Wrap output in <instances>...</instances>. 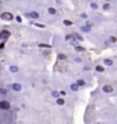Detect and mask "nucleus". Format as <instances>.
<instances>
[{
    "label": "nucleus",
    "mask_w": 117,
    "mask_h": 124,
    "mask_svg": "<svg viewBox=\"0 0 117 124\" xmlns=\"http://www.w3.org/2000/svg\"><path fill=\"white\" fill-rule=\"evenodd\" d=\"M94 70H95V72H105V66L103 64H97Z\"/></svg>",
    "instance_id": "nucleus-9"
},
{
    "label": "nucleus",
    "mask_w": 117,
    "mask_h": 124,
    "mask_svg": "<svg viewBox=\"0 0 117 124\" xmlns=\"http://www.w3.org/2000/svg\"><path fill=\"white\" fill-rule=\"evenodd\" d=\"M46 124H52V123H46Z\"/></svg>",
    "instance_id": "nucleus-34"
},
{
    "label": "nucleus",
    "mask_w": 117,
    "mask_h": 124,
    "mask_svg": "<svg viewBox=\"0 0 117 124\" xmlns=\"http://www.w3.org/2000/svg\"><path fill=\"white\" fill-rule=\"evenodd\" d=\"M25 16H27V18L33 19V21H38V19H41V15L40 12L34 11V10H31L30 12H27V14H25Z\"/></svg>",
    "instance_id": "nucleus-2"
},
{
    "label": "nucleus",
    "mask_w": 117,
    "mask_h": 124,
    "mask_svg": "<svg viewBox=\"0 0 117 124\" xmlns=\"http://www.w3.org/2000/svg\"><path fill=\"white\" fill-rule=\"evenodd\" d=\"M46 11H48V14H49V15H56V14H57V10H56V7H48Z\"/></svg>",
    "instance_id": "nucleus-12"
},
{
    "label": "nucleus",
    "mask_w": 117,
    "mask_h": 124,
    "mask_svg": "<svg viewBox=\"0 0 117 124\" xmlns=\"http://www.w3.org/2000/svg\"><path fill=\"white\" fill-rule=\"evenodd\" d=\"M0 18L3 19V21H7V22H12V21H15V15L6 11V12H1L0 14Z\"/></svg>",
    "instance_id": "nucleus-1"
},
{
    "label": "nucleus",
    "mask_w": 117,
    "mask_h": 124,
    "mask_svg": "<svg viewBox=\"0 0 117 124\" xmlns=\"http://www.w3.org/2000/svg\"><path fill=\"white\" fill-rule=\"evenodd\" d=\"M11 90L15 91V93H19V91H22V85L21 83H16V82H14V83H11Z\"/></svg>",
    "instance_id": "nucleus-7"
},
{
    "label": "nucleus",
    "mask_w": 117,
    "mask_h": 124,
    "mask_svg": "<svg viewBox=\"0 0 117 124\" xmlns=\"http://www.w3.org/2000/svg\"><path fill=\"white\" fill-rule=\"evenodd\" d=\"M117 42V37L116 36H109L108 37V44H116Z\"/></svg>",
    "instance_id": "nucleus-13"
},
{
    "label": "nucleus",
    "mask_w": 117,
    "mask_h": 124,
    "mask_svg": "<svg viewBox=\"0 0 117 124\" xmlns=\"http://www.w3.org/2000/svg\"><path fill=\"white\" fill-rule=\"evenodd\" d=\"M75 83L78 85V86H79V87H84V86H86V85H87V82H86V80L84 79H78V80H75Z\"/></svg>",
    "instance_id": "nucleus-11"
},
{
    "label": "nucleus",
    "mask_w": 117,
    "mask_h": 124,
    "mask_svg": "<svg viewBox=\"0 0 117 124\" xmlns=\"http://www.w3.org/2000/svg\"><path fill=\"white\" fill-rule=\"evenodd\" d=\"M56 105H58V106H63V105H66V100L63 98V97H60V98H57V100H56Z\"/></svg>",
    "instance_id": "nucleus-14"
},
{
    "label": "nucleus",
    "mask_w": 117,
    "mask_h": 124,
    "mask_svg": "<svg viewBox=\"0 0 117 124\" xmlns=\"http://www.w3.org/2000/svg\"><path fill=\"white\" fill-rule=\"evenodd\" d=\"M22 16H21V15H16V16H15V21H16V22H18V23H21V22H22Z\"/></svg>",
    "instance_id": "nucleus-25"
},
{
    "label": "nucleus",
    "mask_w": 117,
    "mask_h": 124,
    "mask_svg": "<svg viewBox=\"0 0 117 124\" xmlns=\"http://www.w3.org/2000/svg\"><path fill=\"white\" fill-rule=\"evenodd\" d=\"M67 56L66 55H63V53H58V60H66Z\"/></svg>",
    "instance_id": "nucleus-27"
},
{
    "label": "nucleus",
    "mask_w": 117,
    "mask_h": 124,
    "mask_svg": "<svg viewBox=\"0 0 117 124\" xmlns=\"http://www.w3.org/2000/svg\"><path fill=\"white\" fill-rule=\"evenodd\" d=\"M72 36H73V38H75V40H76L78 42H79V41H83V36H82V34H79V33H73Z\"/></svg>",
    "instance_id": "nucleus-17"
},
{
    "label": "nucleus",
    "mask_w": 117,
    "mask_h": 124,
    "mask_svg": "<svg viewBox=\"0 0 117 124\" xmlns=\"http://www.w3.org/2000/svg\"><path fill=\"white\" fill-rule=\"evenodd\" d=\"M51 95L52 97H53V98H60V91L58 90H52V93H51Z\"/></svg>",
    "instance_id": "nucleus-16"
},
{
    "label": "nucleus",
    "mask_w": 117,
    "mask_h": 124,
    "mask_svg": "<svg viewBox=\"0 0 117 124\" xmlns=\"http://www.w3.org/2000/svg\"><path fill=\"white\" fill-rule=\"evenodd\" d=\"M91 27H93V23L91 22H87L86 25H82L80 27H79V30H80V33H90L91 31Z\"/></svg>",
    "instance_id": "nucleus-3"
},
{
    "label": "nucleus",
    "mask_w": 117,
    "mask_h": 124,
    "mask_svg": "<svg viewBox=\"0 0 117 124\" xmlns=\"http://www.w3.org/2000/svg\"><path fill=\"white\" fill-rule=\"evenodd\" d=\"M73 62H75V63H83V59L78 56V57H73Z\"/></svg>",
    "instance_id": "nucleus-22"
},
{
    "label": "nucleus",
    "mask_w": 117,
    "mask_h": 124,
    "mask_svg": "<svg viewBox=\"0 0 117 124\" xmlns=\"http://www.w3.org/2000/svg\"><path fill=\"white\" fill-rule=\"evenodd\" d=\"M83 70H84V71H90V70H91V67H90V66H84Z\"/></svg>",
    "instance_id": "nucleus-30"
},
{
    "label": "nucleus",
    "mask_w": 117,
    "mask_h": 124,
    "mask_svg": "<svg viewBox=\"0 0 117 124\" xmlns=\"http://www.w3.org/2000/svg\"><path fill=\"white\" fill-rule=\"evenodd\" d=\"M8 72L18 74V72H21V68H19V66H16V64H10V66H8Z\"/></svg>",
    "instance_id": "nucleus-5"
},
{
    "label": "nucleus",
    "mask_w": 117,
    "mask_h": 124,
    "mask_svg": "<svg viewBox=\"0 0 117 124\" xmlns=\"http://www.w3.org/2000/svg\"><path fill=\"white\" fill-rule=\"evenodd\" d=\"M0 95H8V90L6 87H0Z\"/></svg>",
    "instance_id": "nucleus-21"
},
{
    "label": "nucleus",
    "mask_w": 117,
    "mask_h": 124,
    "mask_svg": "<svg viewBox=\"0 0 117 124\" xmlns=\"http://www.w3.org/2000/svg\"><path fill=\"white\" fill-rule=\"evenodd\" d=\"M66 95H67V91L66 90H60V97H63V98H64Z\"/></svg>",
    "instance_id": "nucleus-28"
},
{
    "label": "nucleus",
    "mask_w": 117,
    "mask_h": 124,
    "mask_svg": "<svg viewBox=\"0 0 117 124\" xmlns=\"http://www.w3.org/2000/svg\"><path fill=\"white\" fill-rule=\"evenodd\" d=\"M113 86L112 85H109V83H106V85H103L102 86V91L105 93V94H110V93H113Z\"/></svg>",
    "instance_id": "nucleus-6"
},
{
    "label": "nucleus",
    "mask_w": 117,
    "mask_h": 124,
    "mask_svg": "<svg viewBox=\"0 0 117 124\" xmlns=\"http://www.w3.org/2000/svg\"><path fill=\"white\" fill-rule=\"evenodd\" d=\"M110 8H112V6H110V3H106V1H105V3L102 4V10H103V11H109Z\"/></svg>",
    "instance_id": "nucleus-19"
},
{
    "label": "nucleus",
    "mask_w": 117,
    "mask_h": 124,
    "mask_svg": "<svg viewBox=\"0 0 117 124\" xmlns=\"http://www.w3.org/2000/svg\"><path fill=\"white\" fill-rule=\"evenodd\" d=\"M63 23H64L66 26H72V22H71V21H68V19H64V21H63Z\"/></svg>",
    "instance_id": "nucleus-23"
},
{
    "label": "nucleus",
    "mask_w": 117,
    "mask_h": 124,
    "mask_svg": "<svg viewBox=\"0 0 117 124\" xmlns=\"http://www.w3.org/2000/svg\"><path fill=\"white\" fill-rule=\"evenodd\" d=\"M0 40H1V34H0Z\"/></svg>",
    "instance_id": "nucleus-33"
},
{
    "label": "nucleus",
    "mask_w": 117,
    "mask_h": 124,
    "mask_svg": "<svg viewBox=\"0 0 117 124\" xmlns=\"http://www.w3.org/2000/svg\"><path fill=\"white\" fill-rule=\"evenodd\" d=\"M113 63H114V62L112 60V59H108V57L102 60V64H103L105 67H112V66H113Z\"/></svg>",
    "instance_id": "nucleus-8"
},
{
    "label": "nucleus",
    "mask_w": 117,
    "mask_h": 124,
    "mask_svg": "<svg viewBox=\"0 0 117 124\" xmlns=\"http://www.w3.org/2000/svg\"><path fill=\"white\" fill-rule=\"evenodd\" d=\"M110 1H112V0H106V3H110Z\"/></svg>",
    "instance_id": "nucleus-32"
},
{
    "label": "nucleus",
    "mask_w": 117,
    "mask_h": 124,
    "mask_svg": "<svg viewBox=\"0 0 117 124\" xmlns=\"http://www.w3.org/2000/svg\"><path fill=\"white\" fill-rule=\"evenodd\" d=\"M75 51H76V52H79V53H82V52H84V51H86V48L80 46V45H76V46H75Z\"/></svg>",
    "instance_id": "nucleus-20"
},
{
    "label": "nucleus",
    "mask_w": 117,
    "mask_h": 124,
    "mask_svg": "<svg viewBox=\"0 0 117 124\" xmlns=\"http://www.w3.org/2000/svg\"><path fill=\"white\" fill-rule=\"evenodd\" d=\"M11 109V102L7 100H1L0 101V110H10Z\"/></svg>",
    "instance_id": "nucleus-4"
},
{
    "label": "nucleus",
    "mask_w": 117,
    "mask_h": 124,
    "mask_svg": "<svg viewBox=\"0 0 117 124\" xmlns=\"http://www.w3.org/2000/svg\"><path fill=\"white\" fill-rule=\"evenodd\" d=\"M90 8H91V10H94V11H97V10L99 8V6H98V3L91 1V3H90Z\"/></svg>",
    "instance_id": "nucleus-18"
},
{
    "label": "nucleus",
    "mask_w": 117,
    "mask_h": 124,
    "mask_svg": "<svg viewBox=\"0 0 117 124\" xmlns=\"http://www.w3.org/2000/svg\"><path fill=\"white\" fill-rule=\"evenodd\" d=\"M34 25H36L37 27H41V29H45V25H42V23H34Z\"/></svg>",
    "instance_id": "nucleus-29"
},
{
    "label": "nucleus",
    "mask_w": 117,
    "mask_h": 124,
    "mask_svg": "<svg viewBox=\"0 0 117 124\" xmlns=\"http://www.w3.org/2000/svg\"><path fill=\"white\" fill-rule=\"evenodd\" d=\"M88 18V14H86V12H82L80 14V19H87Z\"/></svg>",
    "instance_id": "nucleus-26"
},
{
    "label": "nucleus",
    "mask_w": 117,
    "mask_h": 124,
    "mask_svg": "<svg viewBox=\"0 0 117 124\" xmlns=\"http://www.w3.org/2000/svg\"><path fill=\"white\" fill-rule=\"evenodd\" d=\"M70 44H71V45H72V46H73V48H75V46H76V45H78V41H76V40H75V38H73V40H71V41H70Z\"/></svg>",
    "instance_id": "nucleus-24"
},
{
    "label": "nucleus",
    "mask_w": 117,
    "mask_h": 124,
    "mask_svg": "<svg viewBox=\"0 0 117 124\" xmlns=\"http://www.w3.org/2000/svg\"><path fill=\"white\" fill-rule=\"evenodd\" d=\"M1 40L3 41H6L8 38V37H10V31H8V30H1Z\"/></svg>",
    "instance_id": "nucleus-10"
},
{
    "label": "nucleus",
    "mask_w": 117,
    "mask_h": 124,
    "mask_svg": "<svg viewBox=\"0 0 117 124\" xmlns=\"http://www.w3.org/2000/svg\"><path fill=\"white\" fill-rule=\"evenodd\" d=\"M70 89H71L72 91H79V90H80V87H79V86H78V85L75 83V82L70 85Z\"/></svg>",
    "instance_id": "nucleus-15"
},
{
    "label": "nucleus",
    "mask_w": 117,
    "mask_h": 124,
    "mask_svg": "<svg viewBox=\"0 0 117 124\" xmlns=\"http://www.w3.org/2000/svg\"><path fill=\"white\" fill-rule=\"evenodd\" d=\"M3 48H4V41L1 42V44H0V49H3Z\"/></svg>",
    "instance_id": "nucleus-31"
}]
</instances>
